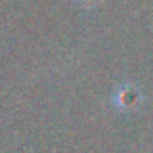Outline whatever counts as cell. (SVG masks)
<instances>
[{"label":"cell","instance_id":"6da1fadb","mask_svg":"<svg viewBox=\"0 0 153 153\" xmlns=\"http://www.w3.org/2000/svg\"><path fill=\"white\" fill-rule=\"evenodd\" d=\"M141 102H143V91L132 82L117 85L112 93V103L119 111H135L141 105Z\"/></svg>","mask_w":153,"mask_h":153},{"label":"cell","instance_id":"7a4b0ae2","mask_svg":"<svg viewBox=\"0 0 153 153\" xmlns=\"http://www.w3.org/2000/svg\"><path fill=\"white\" fill-rule=\"evenodd\" d=\"M82 7H93V5H96L100 0H76Z\"/></svg>","mask_w":153,"mask_h":153}]
</instances>
